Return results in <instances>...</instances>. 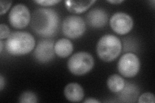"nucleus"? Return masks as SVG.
Returning <instances> with one entry per match:
<instances>
[{
	"label": "nucleus",
	"instance_id": "obj_1",
	"mask_svg": "<svg viewBox=\"0 0 155 103\" xmlns=\"http://www.w3.org/2000/svg\"><path fill=\"white\" fill-rule=\"evenodd\" d=\"M59 22V16L54 10L38 8L32 15L31 27L38 35L50 37L56 32Z\"/></svg>",
	"mask_w": 155,
	"mask_h": 103
},
{
	"label": "nucleus",
	"instance_id": "obj_2",
	"mask_svg": "<svg viewBox=\"0 0 155 103\" xmlns=\"http://www.w3.org/2000/svg\"><path fill=\"white\" fill-rule=\"evenodd\" d=\"M35 40L31 34L14 32L11 34L5 43L7 52L13 56H23L30 53L35 47Z\"/></svg>",
	"mask_w": 155,
	"mask_h": 103
},
{
	"label": "nucleus",
	"instance_id": "obj_3",
	"mask_svg": "<svg viewBox=\"0 0 155 103\" xmlns=\"http://www.w3.org/2000/svg\"><path fill=\"white\" fill-rule=\"evenodd\" d=\"M122 47V43L118 37L111 34H106L97 43V55L104 61H113L120 54Z\"/></svg>",
	"mask_w": 155,
	"mask_h": 103
},
{
	"label": "nucleus",
	"instance_id": "obj_4",
	"mask_svg": "<svg viewBox=\"0 0 155 103\" xmlns=\"http://www.w3.org/2000/svg\"><path fill=\"white\" fill-rule=\"evenodd\" d=\"M94 65V59L89 53L80 52L74 53L67 63L69 71L75 76H83L89 73Z\"/></svg>",
	"mask_w": 155,
	"mask_h": 103
},
{
	"label": "nucleus",
	"instance_id": "obj_5",
	"mask_svg": "<svg viewBox=\"0 0 155 103\" xmlns=\"http://www.w3.org/2000/svg\"><path fill=\"white\" fill-rule=\"evenodd\" d=\"M85 23L78 16H69L62 23V31L64 35L70 39H76L84 34Z\"/></svg>",
	"mask_w": 155,
	"mask_h": 103
},
{
	"label": "nucleus",
	"instance_id": "obj_6",
	"mask_svg": "<svg viewBox=\"0 0 155 103\" xmlns=\"http://www.w3.org/2000/svg\"><path fill=\"white\" fill-rule=\"evenodd\" d=\"M140 68V62L137 55L127 53L120 57L118 63V70L125 77L130 78L137 76Z\"/></svg>",
	"mask_w": 155,
	"mask_h": 103
},
{
	"label": "nucleus",
	"instance_id": "obj_7",
	"mask_svg": "<svg viewBox=\"0 0 155 103\" xmlns=\"http://www.w3.org/2000/svg\"><path fill=\"white\" fill-rule=\"evenodd\" d=\"M31 13L27 7L21 3L13 7L8 14L10 24L18 29L26 27L31 21Z\"/></svg>",
	"mask_w": 155,
	"mask_h": 103
},
{
	"label": "nucleus",
	"instance_id": "obj_8",
	"mask_svg": "<svg viewBox=\"0 0 155 103\" xmlns=\"http://www.w3.org/2000/svg\"><path fill=\"white\" fill-rule=\"evenodd\" d=\"M110 26L113 31L120 35L129 33L133 27L131 16L124 12H116L110 19Z\"/></svg>",
	"mask_w": 155,
	"mask_h": 103
},
{
	"label": "nucleus",
	"instance_id": "obj_9",
	"mask_svg": "<svg viewBox=\"0 0 155 103\" xmlns=\"http://www.w3.org/2000/svg\"><path fill=\"white\" fill-rule=\"evenodd\" d=\"M54 42L49 39H45L39 41L34 52V56L41 63H46L54 57Z\"/></svg>",
	"mask_w": 155,
	"mask_h": 103
},
{
	"label": "nucleus",
	"instance_id": "obj_10",
	"mask_svg": "<svg viewBox=\"0 0 155 103\" xmlns=\"http://www.w3.org/2000/svg\"><path fill=\"white\" fill-rule=\"evenodd\" d=\"M87 21L93 28H101L108 21V15L104 9L96 8L92 9L87 14Z\"/></svg>",
	"mask_w": 155,
	"mask_h": 103
},
{
	"label": "nucleus",
	"instance_id": "obj_11",
	"mask_svg": "<svg viewBox=\"0 0 155 103\" xmlns=\"http://www.w3.org/2000/svg\"><path fill=\"white\" fill-rule=\"evenodd\" d=\"M64 95L66 99L71 102H80L84 97V91L79 84L71 82L65 86Z\"/></svg>",
	"mask_w": 155,
	"mask_h": 103
},
{
	"label": "nucleus",
	"instance_id": "obj_12",
	"mask_svg": "<svg viewBox=\"0 0 155 103\" xmlns=\"http://www.w3.org/2000/svg\"><path fill=\"white\" fill-rule=\"evenodd\" d=\"M72 51H73V45L68 39H60L54 43L55 53L61 58H65L69 56Z\"/></svg>",
	"mask_w": 155,
	"mask_h": 103
},
{
	"label": "nucleus",
	"instance_id": "obj_13",
	"mask_svg": "<svg viewBox=\"0 0 155 103\" xmlns=\"http://www.w3.org/2000/svg\"><path fill=\"white\" fill-rule=\"evenodd\" d=\"M96 1H66L65 7L73 14H81L86 11Z\"/></svg>",
	"mask_w": 155,
	"mask_h": 103
},
{
	"label": "nucleus",
	"instance_id": "obj_14",
	"mask_svg": "<svg viewBox=\"0 0 155 103\" xmlns=\"http://www.w3.org/2000/svg\"><path fill=\"white\" fill-rule=\"evenodd\" d=\"M109 89L113 93H119L125 87V83L123 78L118 74H113L109 77L107 81Z\"/></svg>",
	"mask_w": 155,
	"mask_h": 103
},
{
	"label": "nucleus",
	"instance_id": "obj_15",
	"mask_svg": "<svg viewBox=\"0 0 155 103\" xmlns=\"http://www.w3.org/2000/svg\"><path fill=\"white\" fill-rule=\"evenodd\" d=\"M38 102L37 95L31 91L23 92L19 97V102L20 103H36Z\"/></svg>",
	"mask_w": 155,
	"mask_h": 103
},
{
	"label": "nucleus",
	"instance_id": "obj_16",
	"mask_svg": "<svg viewBox=\"0 0 155 103\" xmlns=\"http://www.w3.org/2000/svg\"><path fill=\"white\" fill-rule=\"evenodd\" d=\"M155 102V97L152 94V93H144L142 95H141L139 97L138 102L143 103V102H150V103H154Z\"/></svg>",
	"mask_w": 155,
	"mask_h": 103
},
{
	"label": "nucleus",
	"instance_id": "obj_17",
	"mask_svg": "<svg viewBox=\"0 0 155 103\" xmlns=\"http://www.w3.org/2000/svg\"><path fill=\"white\" fill-rule=\"evenodd\" d=\"M10 35H11V31L8 26L5 24L2 23L0 24V39L1 40L8 38Z\"/></svg>",
	"mask_w": 155,
	"mask_h": 103
},
{
	"label": "nucleus",
	"instance_id": "obj_18",
	"mask_svg": "<svg viewBox=\"0 0 155 103\" xmlns=\"http://www.w3.org/2000/svg\"><path fill=\"white\" fill-rule=\"evenodd\" d=\"M12 1H0V7H1V9H0V14L3 15L5 13L7 12L9 8L11 7L12 5Z\"/></svg>",
	"mask_w": 155,
	"mask_h": 103
},
{
	"label": "nucleus",
	"instance_id": "obj_19",
	"mask_svg": "<svg viewBox=\"0 0 155 103\" xmlns=\"http://www.w3.org/2000/svg\"><path fill=\"white\" fill-rule=\"evenodd\" d=\"M60 0H38V1H35L36 3L43 6L54 5L60 3Z\"/></svg>",
	"mask_w": 155,
	"mask_h": 103
},
{
	"label": "nucleus",
	"instance_id": "obj_20",
	"mask_svg": "<svg viewBox=\"0 0 155 103\" xmlns=\"http://www.w3.org/2000/svg\"><path fill=\"white\" fill-rule=\"evenodd\" d=\"M5 85V81L3 76L1 75L0 76V90L2 91L3 90Z\"/></svg>",
	"mask_w": 155,
	"mask_h": 103
},
{
	"label": "nucleus",
	"instance_id": "obj_21",
	"mask_svg": "<svg viewBox=\"0 0 155 103\" xmlns=\"http://www.w3.org/2000/svg\"><path fill=\"white\" fill-rule=\"evenodd\" d=\"M84 103H100L101 101L96 100L95 99H93V98H89V99H87L84 101Z\"/></svg>",
	"mask_w": 155,
	"mask_h": 103
},
{
	"label": "nucleus",
	"instance_id": "obj_22",
	"mask_svg": "<svg viewBox=\"0 0 155 103\" xmlns=\"http://www.w3.org/2000/svg\"><path fill=\"white\" fill-rule=\"evenodd\" d=\"M124 1L122 0H108L107 2L112 3V4H120L121 3H122Z\"/></svg>",
	"mask_w": 155,
	"mask_h": 103
},
{
	"label": "nucleus",
	"instance_id": "obj_23",
	"mask_svg": "<svg viewBox=\"0 0 155 103\" xmlns=\"http://www.w3.org/2000/svg\"><path fill=\"white\" fill-rule=\"evenodd\" d=\"M3 41L1 40L0 41V52H2L3 51Z\"/></svg>",
	"mask_w": 155,
	"mask_h": 103
}]
</instances>
